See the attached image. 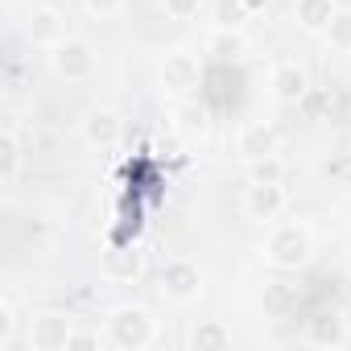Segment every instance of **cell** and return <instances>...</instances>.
Segmentation results:
<instances>
[{
    "mask_svg": "<svg viewBox=\"0 0 351 351\" xmlns=\"http://www.w3.org/2000/svg\"><path fill=\"white\" fill-rule=\"evenodd\" d=\"M157 289H161L169 302L186 306V302H195V298L203 293V269H199L195 261H186V256H173V261L161 265V273H157Z\"/></svg>",
    "mask_w": 351,
    "mask_h": 351,
    "instance_id": "3",
    "label": "cell"
},
{
    "mask_svg": "<svg viewBox=\"0 0 351 351\" xmlns=\"http://www.w3.org/2000/svg\"><path fill=\"white\" fill-rule=\"evenodd\" d=\"M273 95H277L281 104H302V99L310 95L306 71H302L298 62H281V66L273 71Z\"/></svg>",
    "mask_w": 351,
    "mask_h": 351,
    "instance_id": "12",
    "label": "cell"
},
{
    "mask_svg": "<svg viewBox=\"0 0 351 351\" xmlns=\"http://www.w3.org/2000/svg\"><path fill=\"white\" fill-rule=\"evenodd\" d=\"M310 252H314V240L302 223H277L265 240V261L281 273H298L310 265Z\"/></svg>",
    "mask_w": 351,
    "mask_h": 351,
    "instance_id": "1",
    "label": "cell"
},
{
    "mask_svg": "<svg viewBox=\"0 0 351 351\" xmlns=\"http://www.w3.org/2000/svg\"><path fill=\"white\" fill-rule=\"evenodd\" d=\"M50 66H54L58 79L83 83V79L95 75V50H91V42H83V38H66L62 46L50 50Z\"/></svg>",
    "mask_w": 351,
    "mask_h": 351,
    "instance_id": "5",
    "label": "cell"
},
{
    "mask_svg": "<svg viewBox=\"0 0 351 351\" xmlns=\"http://www.w3.org/2000/svg\"><path fill=\"white\" fill-rule=\"evenodd\" d=\"M244 5H248V13H265V9L273 5V0H244Z\"/></svg>",
    "mask_w": 351,
    "mask_h": 351,
    "instance_id": "27",
    "label": "cell"
},
{
    "mask_svg": "<svg viewBox=\"0 0 351 351\" xmlns=\"http://www.w3.org/2000/svg\"><path fill=\"white\" fill-rule=\"evenodd\" d=\"M244 17H248V5H244V0H215V5H211L215 29H240Z\"/></svg>",
    "mask_w": 351,
    "mask_h": 351,
    "instance_id": "18",
    "label": "cell"
},
{
    "mask_svg": "<svg viewBox=\"0 0 351 351\" xmlns=\"http://www.w3.org/2000/svg\"><path fill=\"white\" fill-rule=\"evenodd\" d=\"M13 339H17V306H13V298H5L0 302V351H9Z\"/></svg>",
    "mask_w": 351,
    "mask_h": 351,
    "instance_id": "22",
    "label": "cell"
},
{
    "mask_svg": "<svg viewBox=\"0 0 351 351\" xmlns=\"http://www.w3.org/2000/svg\"><path fill=\"white\" fill-rule=\"evenodd\" d=\"M191 347L195 351H219V347H232V330L215 318H203L195 330H191Z\"/></svg>",
    "mask_w": 351,
    "mask_h": 351,
    "instance_id": "16",
    "label": "cell"
},
{
    "mask_svg": "<svg viewBox=\"0 0 351 351\" xmlns=\"http://www.w3.org/2000/svg\"><path fill=\"white\" fill-rule=\"evenodd\" d=\"M335 13H339L335 0H293V21L306 34H326V25L335 21Z\"/></svg>",
    "mask_w": 351,
    "mask_h": 351,
    "instance_id": "13",
    "label": "cell"
},
{
    "mask_svg": "<svg viewBox=\"0 0 351 351\" xmlns=\"http://www.w3.org/2000/svg\"><path fill=\"white\" fill-rule=\"evenodd\" d=\"M211 54H215L219 62H240V58H244V38H240L236 29H215V34H211Z\"/></svg>",
    "mask_w": 351,
    "mask_h": 351,
    "instance_id": "19",
    "label": "cell"
},
{
    "mask_svg": "<svg viewBox=\"0 0 351 351\" xmlns=\"http://www.w3.org/2000/svg\"><path fill=\"white\" fill-rule=\"evenodd\" d=\"M120 132H124V124H120V116L108 112V108H95V112L83 120V141H87L91 149H116V145H120Z\"/></svg>",
    "mask_w": 351,
    "mask_h": 351,
    "instance_id": "9",
    "label": "cell"
},
{
    "mask_svg": "<svg viewBox=\"0 0 351 351\" xmlns=\"http://www.w3.org/2000/svg\"><path fill=\"white\" fill-rule=\"evenodd\" d=\"M104 277H112V281H136L141 277V252L136 248H112L104 256Z\"/></svg>",
    "mask_w": 351,
    "mask_h": 351,
    "instance_id": "15",
    "label": "cell"
},
{
    "mask_svg": "<svg viewBox=\"0 0 351 351\" xmlns=\"http://www.w3.org/2000/svg\"><path fill=\"white\" fill-rule=\"evenodd\" d=\"M347 269H351V252H347Z\"/></svg>",
    "mask_w": 351,
    "mask_h": 351,
    "instance_id": "29",
    "label": "cell"
},
{
    "mask_svg": "<svg viewBox=\"0 0 351 351\" xmlns=\"http://www.w3.org/2000/svg\"><path fill=\"white\" fill-rule=\"evenodd\" d=\"M236 153H240L244 161H256V157H265V153H277V132H273V124H265V120L244 124V128L236 132Z\"/></svg>",
    "mask_w": 351,
    "mask_h": 351,
    "instance_id": "10",
    "label": "cell"
},
{
    "mask_svg": "<svg viewBox=\"0 0 351 351\" xmlns=\"http://www.w3.org/2000/svg\"><path fill=\"white\" fill-rule=\"evenodd\" d=\"M161 9L169 21H191V17H199L203 0H161Z\"/></svg>",
    "mask_w": 351,
    "mask_h": 351,
    "instance_id": "23",
    "label": "cell"
},
{
    "mask_svg": "<svg viewBox=\"0 0 351 351\" xmlns=\"http://www.w3.org/2000/svg\"><path fill=\"white\" fill-rule=\"evenodd\" d=\"M265 302H269V310H273V314H285V306L293 302V293H289L285 285H269V293H265Z\"/></svg>",
    "mask_w": 351,
    "mask_h": 351,
    "instance_id": "24",
    "label": "cell"
},
{
    "mask_svg": "<svg viewBox=\"0 0 351 351\" xmlns=\"http://www.w3.org/2000/svg\"><path fill=\"white\" fill-rule=\"evenodd\" d=\"M173 128H178L182 136H207V128H211V112H207V104H199V99H186V104H178V112H173Z\"/></svg>",
    "mask_w": 351,
    "mask_h": 351,
    "instance_id": "14",
    "label": "cell"
},
{
    "mask_svg": "<svg viewBox=\"0 0 351 351\" xmlns=\"http://www.w3.org/2000/svg\"><path fill=\"white\" fill-rule=\"evenodd\" d=\"M161 87L169 95H186L191 87H199V58L186 50H169L161 58Z\"/></svg>",
    "mask_w": 351,
    "mask_h": 351,
    "instance_id": "8",
    "label": "cell"
},
{
    "mask_svg": "<svg viewBox=\"0 0 351 351\" xmlns=\"http://www.w3.org/2000/svg\"><path fill=\"white\" fill-rule=\"evenodd\" d=\"M285 211V186L281 182H248L244 191V215L256 223H269Z\"/></svg>",
    "mask_w": 351,
    "mask_h": 351,
    "instance_id": "7",
    "label": "cell"
},
{
    "mask_svg": "<svg viewBox=\"0 0 351 351\" xmlns=\"http://www.w3.org/2000/svg\"><path fill=\"white\" fill-rule=\"evenodd\" d=\"M343 339H347V326H343L339 310H318L314 318H306V343H314V347H339Z\"/></svg>",
    "mask_w": 351,
    "mask_h": 351,
    "instance_id": "11",
    "label": "cell"
},
{
    "mask_svg": "<svg viewBox=\"0 0 351 351\" xmlns=\"http://www.w3.org/2000/svg\"><path fill=\"white\" fill-rule=\"evenodd\" d=\"M87 5V13H95V17H116L120 9H124V0H83Z\"/></svg>",
    "mask_w": 351,
    "mask_h": 351,
    "instance_id": "25",
    "label": "cell"
},
{
    "mask_svg": "<svg viewBox=\"0 0 351 351\" xmlns=\"http://www.w3.org/2000/svg\"><path fill=\"white\" fill-rule=\"evenodd\" d=\"M347 191H351V169H347Z\"/></svg>",
    "mask_w": 351,
    "mask_h": 351,
    "instance_id": "28",
    "label": "cell"
},
{
    "mask_svg": "<svg viewBox=\"0 0 351 351\" xmlns=\"http://www.w3.org/2000/svg\"><path fill=\"white\" fill-rule=\"evenodd\" d=\"M99 339L95 335H87V330H75V339H71V351H79V347H95Z\"/></svg>",
    "mask_w": 351,
    "mask_h": 351,
    "instance_id": "26",
    "label": "cell"
},
{
    "mask_svg": "<svg viewBox=\"0 0 351 351\" xmlns=\"http://www.w3.org/2000/svg\"><path fill=\"white\" fill-rule=\"evenodd\" d=\"M71 339H75V322L62 310H42L29 318V330H25L29 351H71Z\"/></svg>",
    "mask_w": 351,
    "mask_h": 351,
    "instance_id": "4",
    "label": "cell"
},
{
    "mask_svg": "<svg viewBox=\"0 0 351 351\" xmlns=\"http://www.w3.org/2000/svg\"><path fill=\"white\" fill-rule=\"evenodd\" d=\"M157 339V326H153V314L145 306H116L112 318H108V343L120 347V351H141Z\"/></svg>",
    "mask_w": 351,
    "mask_h": 351,
    "instance_id": "2",
    "label": "cell"
},
{
    "mask_svg": "<svg viewBox=\"0 0 351 351\" xmlns=\"http://www.w3.org/2000/svg\"><path fill=\"white\" fill-rule=\"evenodd\" d=\"M17 173H21V141H17L13 128H5L0 132V182L13 186Z\"/></svg>",
    "mask_w": 351,
    "mask_h": 351,
    "instance_id": "17",
    "label": "cell"
},
{
    "mask_svg": "<svg viewBox=\"0 0 351 351\" xmlns=\"http://www.w3.org/2000/svg\"><path fill=\"white\" fill-rule=\"evenodd\" d=\"M25 38H29L34 46L54 50V46H62V42L71 38V21H66V13H62V9L42 5V9H34V13H29V21H25Z\"/></svg>",
    "mask_w": 351,
    "mask_h": 351,
    "instance_id": "6",
    "label": "cell"
},
{
    "mask_svg": "<svg viewBox=\"0 0 351 351\" xmlns=\"http://www.w3.org/2000/svg\"><path fill=\"white\" fill-rule=\"evenodd\" d=\"M248 178H252V182H281V178H285V161H281L277 153H265V157L248 161Z\"/></svg>",
    "mask_w": 351,
    "mask_h": 351,
    "instance_id": "20",
    "label": "cell"
},
{
    "mask_svg": "<svg viewBox=\"0 0 351 351\" xmlns=\"http://www.w3.org/2000/svg\"><path fill=\"white\" fill-rule=\"evenodd\" d=\"M326 42H330V50L351 54V9H339L335 13V21L326 25Z\"/></svg>",
    "mask_w": 351,
    "mask_h": 351,
    "instance_id": "21",
    "label": "cell"
}]
</instances>
